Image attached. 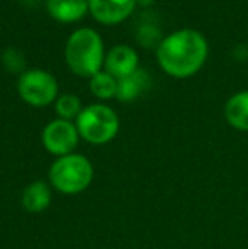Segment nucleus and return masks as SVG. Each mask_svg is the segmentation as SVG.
Wrapping results in <instances>:
<instances>
[{"mask_svg":"<svg viewBox=\"0 0 248 249\" xmlns=\"http://www.w3.org/2000/svg\"><path fill=\"white\" fill-rule=\"evenodd\" d=\"M209 54L206 37L199 31L180 29L169 34L156 48L158 65L173 78H189L204 66Z\"/></svg>","mask_w":248,"mask_h":249,"instance_id":"f257e3e1","label":"nucleus"},{"mask_svg":"<svg viewBox=\"0 0 248 249\" xmlns=\"http://www.w3.org/2000/svg\"><path fill=\"white\" fill-rule=\"evenodd\" d=\"M65 58L66 65L75 75L92 78L106 61L102 37L90 27L76 29L66 41Z\"/></svg>","mask_w":248,"mask_h":249,"instance_id":"f03ea898","label":"nucleus"},{"mask_svg":"<svg viewBox=\"0 0 248 249\" xmlns=\"http://www.w3.org/2000/svg\"><path fill=\"white\" fill-rule=\"evenodd\" d=\"M50 185L65 195H78L90 187L94 180V166L83 154H66L57 158L48 171Z\"/></svg>","mask_w":248,"mask_h":249,"instance_id":"7ed1b4c3","label":"nucleus"},{"mask_svg":"<svg viewBox=\"0 0 248 249\" xmlns=\"http://www.w3.org/2000/svg\"><path fill=\"white\" fill-rule=\"evenodd\" d=\"M75 125L83 141L102 146L111 142L119 132V117L111 107L104 104H94L83 107L76 117Z\"/></svg>","mask_w":248,"mask_h":249,"instance_id":"20e7f679","label":"nucleus"},{"mask_svg":"<svg viewBox=\"0 0 248 249\" xmlns=\"http://www.w3.org/2000/svg\"><path fill=\"white\" fill-rule=\"evenodd\" d=\"M19 95L33 107H46L58 99V83L51 73L44 70L24 71L17 83Z\"/></svg>","mask_w":248,"mask_h":249,"instance_id":"39448f33","label":"nucleus"},{"mask_svg":"<svg viewBox=\"0 0 248 249\" xmlns=\"http://www.w3.org/2000/svg\"><path fill=\"white\" fill-rule=\"evenodd\" d=\"M78 139L80 134L76 125L72 121H63V119L48 122L41 134L44 149L57 158L72 154L78 144Z\"/></svg>","mask_w":248,"mask_h":249,"instance_id":"423d86ee","label":"nucleus"},{"mask_svg":"<svg viewBox=\"0 0 248 249\" xmlns=\"http://www.w3.org/2000/svg\"><path fill=\"white\" fill-rule=\"evenodd\" d=\"M138 0H89V12L100 24L116 26L128 19Z\"/></svg>","mask_w":248,"mask_h":249,"instance_id":"0eeeda50","label":"nucleus"},{"mask_svg":"<svg viewBox=\"0 0 248 249\" xmlns=\"http://www.w3.org/2000/svg\"><path fill=\"white\" fill-rule=\"evenodd\" d=\"M104 66L109 75H113L116 80H121L138 70V54L133 48L119 44L107 53Z\"/></svg>","mask_w":248,"mask_h":249,"instance_id":"6e6552de","label":"nucleus"},{"mask_svg":"<svg viewBox=\"0 0 248 249\" xmlns=\"http://www.w3.org/2000/svg\"><path fill=\"white\" fill-rule=\"evenodd\" d=\"M46 10L58 22H76L89 12V0H46Z\"/></svg>","mask_w":248,"mask_h":249,"instance_id":"1a4fd4ad","label":"nucleus"},{"mask_svg":"<svg viewBox=\"0 0 248 249\" xmlns=\"http://www.w3.org/2000/svg\"><path fill=\"white\" fill-rule=\"evenodd\" d=\"M51 187L46 181H33L29 183L22 192V197H20V203L22 207L31 213H41L51 205Z\"/></svg>","mask_w":248,"mask_h":249,"instance_id":"9d476101","label":"nucleus"},{"mask_svg":"<svg viewBox=\"0 0 248 249\" xmlns=\"http://www.w3.org/2000/svg\"><path fill=\"white\" fill-rule=\"evenodd\" d=\"M225 117L233 129L248 132V90L229 97L225 105Z\"/></svg>","mask_w":248,"mask_h":249,"instance_id":"9b49d317","label":"nucleus"},{"mask_svg":"<svg viewBox=\"0 0 248 249\" xmlns=\"http://www.w3.org/2000/svg\"><path fill=\"white\" fill-rule=\"evenodd\" d=\"M150 83H152V80H150L148 73L138 68L134 73L117 80L116 99H119L121 102H131L138 99L139 95H143L150 89Z\"/></svg>","mask_w":248,"mask_h":249,"instance_id":"f8f14e48","label":"nucleus"},{"mask_svg":"<svg viewBox=\"0 0 248 249\" xmlns=\"http://www.w3.org/2000/svg\"><path fill=\"white\" fill-rule=\"evenodd\" d=\"M90 92L97 99H114L117 95V80L107 71H99L90 78Z\"/></svg>","mask_w":248,"mask_h":249,"instance_id":"ddd939ff","label":"nucleus"},{"mask_svg":"<svg viewBox=\"0 0 248 249\" xmlns=\"http://www.w3.org/2000/svg\"><path fill=\"white\" fill-rule=\"evenodd\" d=\"M55 108H57L58 117L63 121H72V119L76 121V117L82 112V102L73 93H63L55 102Z\"/></svg>","mask_w":248,"mask_h":249,"instance_id":"4468645a","label":"nucleus"},{"mask_svg":"<svg viewBox=\"0 0 248 249\" xmlns=\"http://www.w3.org/2000/svg\"><path fill=\"white\" fill-rule=\"evenodd\" d=\"M3 63L7 65V68H12V63H14V71L19 68H22V63L24 58L20 56V53L17 50H7L5 54H3Z\"/></svg>","mask_w":248,"mask_h":249,"instance_id":"2eb2a0df","label":"nucleus"}]
</instances>
